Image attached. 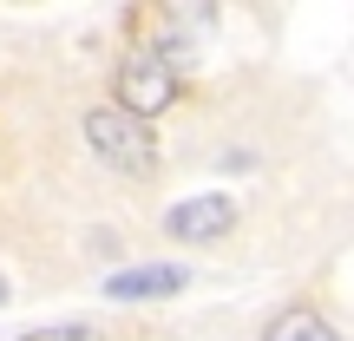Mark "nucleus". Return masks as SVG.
<instances>
[{
  "instance_id": "5",
  "label": "nucleus",
  "mask_w": 354,
  "mask_h": 341,
  "mask_svg": "<svg viewBox=\"0 0 354 341\" xmlns=\"http://www.w3.org/2000/svg\"><path fill=\"white\" fill-rule=\"evenodd\" d=\"M263 341H342V335H335L322 315H308V308H289V315L269 322V335H263Z\"/></svg>"
},
{
  "instance_id": "3",
  "label": "nucleus",
  "mask_w": 354,
  "mask_h": 341,
  "mask_svg": "<svg viewBox=\"0 0 354 341\" xmlns=\"http://www.w3.org/2000/svg\"><path fill=\"white\" fill-rule=\"evenodd\" d=\"M230 223H236V203L230 197H190L177 210H165V237H177V243H210Z\"/></svg>"
},
{
  "instance_id": "2",
  "label": "nucleus",
  "mask_w": 354,
  "mask_h": 341,
  "mask_svg": "<svg viewBox=\"0 0 354 341\" xmlns=\"http://www.w3.org/2000/svg\"><path fill=\"white\" fill-rule=\"evenodd\" d=\"M177 99V66L165 59V53H131L125 66H118V105L125 112H138V118H158L165 105Z\"/></svg>"
},
{
  "instance_id": "1",
  "label": "nucleus",
  "mask_w": 354,
  "mask_h": 341,
  "mask_svg": "<svg viewBox=\"0 0 354 341\" xmlns=\"http://www.w3.org/2000/svg\"><path fill=\"white\" fill-rule=\"evenodd\" d=\"M86 145H92L112 171H125V177H151V171H158L151 118L125 112V105H99V112H86Z\"/></svg>"
},
{
  "instance_id": "7",
  "label": "nucleus",
  "mask_w": 354,
  "mask_h": 341,
  "mask_svg": "<svg viewBox=\"0 0 354 341\" xmlns=\"http://www.w3.org/2000/svg\"><path fill=\"white\" fill-rule=\"evenodd\" d=\"M0 302H7V276H0Z\"/></svg>"
},
{
  "instance_id": "4",
  "label": "nucleus",
  "mask_w": 354,
  "mask_h": 341,
  "mask_svg": "<svg viewBox=\"0 0 354 341\" xmlns=\"http://www.w3.org/2000/svg\"><path fill=\"white\" fill-rule=\"evenodd\" d=\"M177 289H184V269L177 263H145V269L105 276V295H112V302H145V295H177Z\"/></svg>"
},
{
  "instance_id": "6",
  "label": "nucleus",
  "mask_w": 354,
  "mask_h": 341,
  "mask_svg": "<svg viewBox=\"0 0 354 341\" xmlns=\"http://www.w3.org/2000/svg\"><path fill=\"white\" fill-rule=\"evenodd\" d=\"M20 341H99V335H92V329H33Z\"/></svg>"
}]
</instances>
